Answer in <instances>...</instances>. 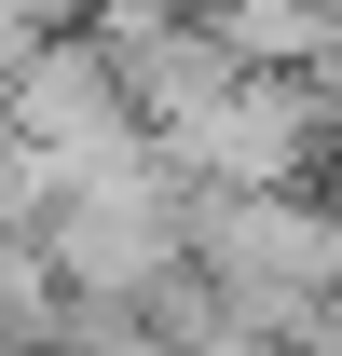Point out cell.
I'll list each match as a JSON object with an SVG mask.
<instances>
[{
  "label": "cell",
  "instance_id": "cell-2",
  "mask_svg": "<svg viewBox=\"0 0 342 356\" xmlns=\"http://www.w3.org/2000/svg\"><path fill=\"white\" fill-rule=\"evenodd\" d=\"M0 124L28 137L42 165H96V151H137V83H124V55L96 42V28H69V42H42L14 69Z\"/></svg>",
  "mask_w": 342,
  "mask_h": 356
},
{
  "label": "cell",
  "instance_id": "cell-1",
  "mask_svg": "<svg viewBox=\"0 0 342 356\" xmlns=\"http://www.w3.org/2000/svg\"><path fill=\"white\" fill-rule=\"evenodd\" d=\"M55 192H69L55 247H69V274H83V288H137V274L178 261V192H165V165H151V151L55 165Z\"/></svg>",
  "mask_w": 342,
  "mask_h": 356
},
{
  "label": "cell",
  "instance_id": "cell-4",
  "mask_svg": "<svg viewBox=\"0 0 342 356\" xmlns=\"http://www.w3.org/2000/svg\"><path fill=\"white\" fill-rule=\"evenodd\" d=\"M219 274H247V288H315V274H342V220H315L301 192H233L206 220Z\"/></svg>",
  "mask_w": 342,
  "mask_h": 356
},
{
  "label": "cell",
  "instance_id": "cell-3",
  "mask_svg": "<svg viewBox=\"0 0 342 356\" xmlns=\"http://www.w3.org/2000/svg\"><path fill=\"white\" fill-rule=\"evenodd\" d=\"M315 124H329V110H315V83H288V69H247V83L219 96L206 124H178L165 151L192 178H219V192H288L301 165H315Z\"/></svg>",
  "mask_w": 342,
  "mask_h": 356
}]
</instances>
